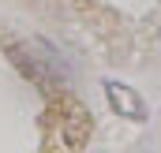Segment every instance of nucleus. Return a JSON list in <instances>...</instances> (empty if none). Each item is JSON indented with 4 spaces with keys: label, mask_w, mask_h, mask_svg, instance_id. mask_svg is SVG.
Wrapping results in <instances>:
<instances>
[{
    "label": "nucleus",
    "mask_w": 161,
    "mask_h": 153,
    "mask_svg": "<svg viewBox=\"0 0 161 153\" xmlns=\"http://www.w3.org/2000/svg\"><path fill=\"white\" fill-rule=\"evenodd\" d=\"M105 97H109V105H113L120 116H127V119H139V116H142L139 93L127 90V86H120V82H105Z\"/></svg>",
    "instance_id": "nucleus-1"
}]
</instances>
